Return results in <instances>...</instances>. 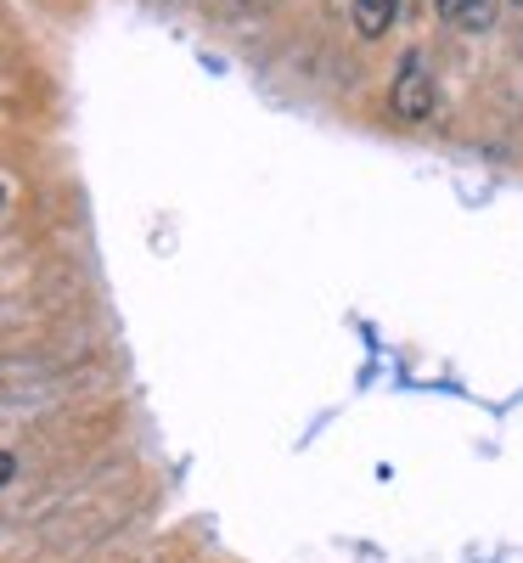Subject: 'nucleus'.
<instances>
[{"mask_svg": "<svg viewBox=\"0 0 523 563\" xmlns=\"http://www.w3.org/2000/svg\"><path fill=\"white\" fill-rule=\"evenodd\" d=\"M434 102H439L434 63H427V52H405L400 68H394V85H389L394 119H400V124H422V119H434Z\"/></svg>", "mask_w": 523, "mask_h": 563, "instance_id": "f257e3e1", "label": "nucleus"}, {"mask_svg": "<svg viewBox=\"0 0 523 563\" xmlns=\"http://www.w3.org/2000/svg\"><path fill=\"white\" fill-rule=\"evenodd\" d=\"M400 18V0H349V23L360 40H383Z\"/></svg>", "mask_w": 523, "mask_h": 563, "instance_id": "f03ea898", "label": "nucleus"}, {"mask_svg": "<svg viewBox=\"0 0 523 563\" xmlns=\"http://www.w3.org/2000/svg\"><path fill=\"white\" fill-rule=\"evenodd\" d=\"M496 7H501V0H439V12L456 29H467V34H485L496 23Z\"/></svg>", "mask_w": 523, "mask_h": 563, "instance_id": "7ed1b4c3", "label": "nucleus"}, {"mask_svg": "<svg viewBox=\"0 0 523 563\" xmlns=\"http://www.w3.org/2000/svg\"><path fill=\"white\" fill-rule=\"evenodd\" d=\"M18 479V462H12V451H0V490H7Z\"/></svg>", "mask_w": 523, "mask_h": 563, "instance_id": "20e7f679", "label": "nucleus"}, {"mask_svg": "<svg viewBox=\"0 0 523 563\" xmlns=\"http://www.w3.org/2000/svg\"><path fill=\"white\" fill-rule=\"evenodd\" d=\"M0 209H7V186H0Z\"/></svg>", "mask_w": 523, "mask_h": 563, "instance_id": "39448f33", "label": "nucleus"}, {"mask_svg": "<svg viewBox=\"0 0 523 563\" xmlns=\"http://www.w3.org/2000/svg\"><path fill=\"white\" fill-rule=\"evenodd\" d=\"M518 7H523V0H518Z\"/></svg>", "mask_w": 523, "mask_h": 563, "instance_id": "423d86ee", "label": "nucleus"}]
</instances>
